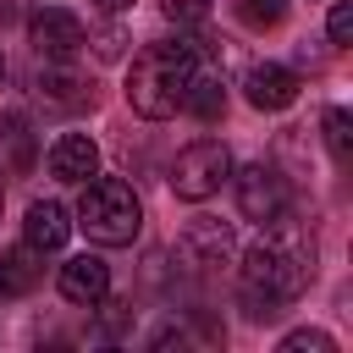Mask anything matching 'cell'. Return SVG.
Returning <instances> with one entry per match:
<instances>
[{
    "label": "cell",
    "mask_w": 353,
    "mask_h": 353,
    "mask_svg": "<svg viewBox=\"0 0 353 353\" xmlns=\"http://www.w3.org/2000/svg\"><path fill=\"white\" fill-rule=\"evenodd\" d=\"M182 110H193L199 121H215V116L226 110V83H221L215 66L199 61V72H193V83H188V94H182Z\"/></svg>",
    "instance_id": "4fadbf2b"
},
{
    "label": "cell",
    "mask_w": 353,
    "mask_h": 353,
    "mask_svg": "<svg viewBox=\"0 0 353 353\" xmlns=\"http://www.w3.org/2000/svg\"><path fill=\"white\" fill-rule=\"evenodd\" d=\"M226 176H232V149H226L221 138L188 143V149L176 154V165H171V188H176V199H188V204H204L210 193H221Z\"/></svg>",
    "instance_id": "277c9868"
},
{
    "label": "cell",
    "mask_w": 353,
    "mask_h": 353,
    "mask_svg": "<svg viewBox=\"0 0 353 353\" xmlns=\"http://www.w3.org/2000/svg\"><path fill=\"white\" fill-rule=\"evenodd\" d=\"M22 237L39 248V254H55V248H66V237H72V221H66V204H55V199H39V204H28V221H22Z\"/></svg>",
    "instance_id": "8fae6325"
},
{
    "label": "cell",
    "mask_w": 353,
    "mask_h": 353,
    "mask_svg": "<svg viewBox=\"0 0 353 353\" xmlns=\"http://www.w3.org/2000/svg\"><path fill=\"white\" fill-rule=\"evenodd\" d=\"M11 11H17V6H11V0H0V22H6V17H11Z\"/></svg>",
    "instance_id": "7402d4cb"
},
{
    "label": "cell",
    "mask_w": 353,
    "mask_h": 353,
    "mask_svg": "<svg viewBox=\"0 0 353 353\" xmlns=\"http://www.w3.org/2000/svg\"><path fill=\"white\" fill-rule=\"evenodd\" d=\"M199 61H204V55H199V44H188V39H160V44H149V50L132 61V72H127V99H132V110L149 116V121L176 116L188 83H193V72H199Z\"/></svg>",
    "instance_id": "7a4b0ae2"
},
{
    "label": "cell",
    "mask_w": 353,
    "mask_h": 353,
    "mask_svg": "<svg viewBox=\"0 0 353 353\" xmlns=\"http://www.w3.org/2000/svg\"><path fill=\"white\" fill-rule=\"evenodd\" d=\"M309 259H314V248H298L287 232H281V237H265L259 248H248L243 276H237V292H243L248 320H276L281 303H292V298L303 292Z\"/></svg>",
    "instance_id": "6da1fadb"
},
{
    "label": "cell",
    "mask_w": 353,
    "mask_h": 353,
    "mask_svg": "<svg viewBox=\"0 0 353 353\" xmlns=\"http://www.w3.org/2000/svg\"><path fill=\"white\" fill-rule=\"evenodd\" d=\"M39 94H50L55 105H77V99H83V77L66 72L61 61H50V66L39 72Z\"/></svg>",
    "instance_id": "9a60e30c"
},
{
    "label": "cell",
    "mask_w": 353,
    "mask_h": 353,
    "mask_svg": "<svg viewBox=\"0 0 353 353\" xmlns=\"http://www.w3.org/2000/svg\"><path fill=\"white\" fill-rule=\"evenodd\" d=\"M77 226L99 243V248H121L138 237L143 226V204L121 176H88L83 199H77Z\"/></svg>",
    "instance_id": "3957f363"
},
{
    "label": "cell",
    "mask_w": 353,
    "mask_h": 353,
    "mask_svg": "<svg viewBox=\"0 0 353 353\" xmlns=\"http://www.w3.org/2000/svg\"><path fill=\"white\" fill-rule=\"evenodd\" d=\"M281 353H336V342L325 331H292V336H281Z\"/></svg>",
    "instance_id": "ac0fdd59"
},
{
    "label": "cell",
    "mask_w": 353,
    "mask_h": 353,
    "mask_svg": "<svg viewBox=\"0 0 353 353\" xmlns=\"http://www.w3.org/2000/svg\"><path fill=\"white\" fill-rule=\"evenodd\" d=\"M160 11L171 22H204L210 17V0H160Z\"/></svg>",
    "instance_id": "ffe728a7"
},
{
    "label": "cell",
    "mask_w": 353,
    "mask_h": 353,
    "mask_svg": "<svg viewBox=\"0 0 353 353\" xmlns=\"http://www.w3.org/2000/svg\"><path fill=\"white\" fill-rule=\"evenodd\" d=\"M0 77H6V61H0Z\"/></svg>",
    "instance_id": "cb8c5ba5"
},
{
    "label": "cell",
    "mask_w": 353,
    "mask_h": 353,
    "mask_svg": "<svg viewBox=\"0 0 353 353\" xmlns=\"http://www.w3.org/2000/svg\"><path fill=\"white\" fill-rule=\"evenodd\" d=\"M44 160H50V176H55V182H88V176L99 171V149H94L88 132H61Z\"/></svg>",
    "instance_id": "9c48e42d"
},
{
    "label": "cell",
    "mask_w": 353,
    "mask_h": 353,
    "mask_svg": "<svg viewBox=\"0 0 353 353\" xmlns=\"http://www.w3.org/2000/svg\"><path fill=\"white\" fill-rule=\"evenodd\" d=\"M99 6H105V11H121V6H127V0H99Z\"/></svg>",
    "instance_id": "603a6c76"
},
{
    "label": "cell",
    "mask_w": 353,
    "mask_h": 353,
    "mask_svg": "<svg viewBox=\"0 0 353 353\" xmlns=\"http://www.w3.org/2000/svg\"><path fill=\"white\" fill-rule=\"evenodd\" d=\"M28 33H33V50H39L44 61H72V55L83 50V22H77L72 11H61V6L33 11V17H28Z\"/></svg>",
    "instance_id": "8992f818"
},
{
    "label": "cell",
    "mask_w": 353,
    "mask_h": 353,
    "mask_svg": "<svg viewBox=\"0 0 353 353\" xmlns=\"http://www.w3.org/2000/svg\"><path fill=\"white\" fill-rule=\"evenodd\" d=\"M176 254H182L193 270H215V265H226V259H232V226L204 215V221H193V226L182 232Z\"/></svg>",
    "instance_id": "52a82bcc"
},
{
    "label": "cell",
    "mask_w": 353,
    "mask_h": 353,
    "mask_svg": "<svg viewBox=\"0 0 353 353\" xmlns=\"http://www.w3.org/2000/svg\"><path fill=\"white\" fill-rule=\"evenodd\" d=\"M325 28H331V44H336V50H342V44H353V6H347V0H336Z\"/></svg>",
    "instance_id": "d6986e66"
},
{
    "label": "cell",
    "mask_w": 353,
    "mask_h": 353,
    "mask_svg": "<svg viewBox=\"0 0 353 353\" xmlns=\"http://www.w3.org/2000/svg\"><path fill=\"white\" fill-rule=\"evenodd\" d=\"M248 105L254 110H287L292 99H298V72L292 66H276V61H265V66H254L248 72Z\"/></svg>",
    "instance_id": "30bf717a"
},
{
    "label": "cell",
    "mask_w": 353,
    "mask_h": 353,
    "mask_svg": "<svg viewBox=\"0 0 353 353\" xmlns=\"http://www.w3.org/2000/svg\"><path fill=\"white\" fill-rule=\"evenodd\" d=\"M237 17L248 28H276L287 17V0H237Z\"/></svg>",
    "instance_id": "e0dca14e"
},
{
    "label": "cell",
    "mask_w": 353,
    "mask_h": 353,
    "mask_svg": "<svg viewBox=\"0 0 353 353\" xmlns=\"http://www.w3.org/2000/svg\"><path fill=\"white\" fill-rule=\"evenodd\" d=\"M39 281H44V254H39L33 243L0 254V298H22V292H33Z\"/></svg>",
    "instance_id": "7c38bea8"
},
{
    "label": "cell",
    "mask_w": 353,
    "mask_h": 353,
    "mask_svg": "<svg viewBox=\"0 0 353 353\" xmlns=\"http://www.w3.org/2000/svg\"><path fill=\"white\" fill-rule=\"evenodd\" d=\"M325 143H331L336 165L353 160V116H347V110H325Z\"/></svg>",
    "instance_id": "2e32d148"
},
{
    "label": "cell",
    "mask_w": 353,
    "mask_h": 353,
    "mask_svg": "<svg viewBox=\"0 0 353 353\" xmlns=\"http://www.w3.org/2000/svg\"><path fill=\"white\" fill-rule=\"evenodd\" d=\"M105 292H110V265L99 259V254H77V259H66L61 265V298L66 303H105Z\"/></svg>",
    "instance_id": "ba28073f"
},
{
    "label": "cell",
    "mask_w": 353,
    "mask_h": 353,
    "mask_svg": "<svg viewBox=\"0 0 353 353\" xmlns=\"http://www.w3.org/2000/svg\"><path fill=\"white\" fill-rule=\"evenodd\" d=\"M99 55H105V61L121 55V28H105V33H99Z\"/></svg>",
    "instance_id": "44dd1931"
},
{
    "label": "cell",
    "mask_w": 353,
    "mask_h": 353,
    "mask_svg": "<svg viewBox=\"0 0 353 353\" xmlns=\"http://www.w3.org/2000/svg\"><path fill=\"white\" fill-rule=\"evenodd\" d=\"M0 199H6V193H0Z\"/></svg>",
    "instance_id": "d4e9b609"
},
{
    "label": "cell",
    "mask_w": 353,
    "mask_h": 353,
    "mask_svg": "<svg viewBox=\"0 0 353 353\" xmlns=\"http://www.w3.org/2000/svg\"><path fill=\"white\" fill-rule=\"evenodd\" d=\"M237 210H243L248 221L270 226L276 215H287V176H281L276 165H265V160L243 165V171H237Z\"/></svg>",
    "instance_id": "5b68a950"
},
{
    "label": "cell",
    "mask_w": 353,
    "mask_h": 353,
    "mask_svg": "<svg viewBox=\"0 0 353 353\" xmlns=\"http://www.w3.org/2000/svg\"><path fill=\"white\" fill-rule=\"evenodd\" d=\"M0 160L11 171H28L33 165V132L22 116H0Z\"/></svg>",
    "instance_id": "5bb4252c"
}]
</instances>
